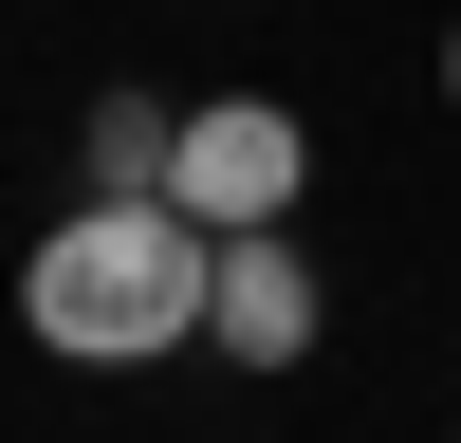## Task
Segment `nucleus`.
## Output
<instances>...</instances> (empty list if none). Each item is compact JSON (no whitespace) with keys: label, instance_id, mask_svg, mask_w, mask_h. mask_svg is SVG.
Wrapping results in <instances>:
<instances>
[{"label":"nucleus","instance_id":"f257e3e1","mask_svg":"<svg viewBox=\"0 0 461 443\" xmlns=\"http://www.w3.org/2000/svg\"><path fill=\"white\" fill-rule=\"evenodd\" d=\"M203 258L221 240L185 203H74L19 258V332L56 369H167V351H203Z\"/></svg>","mask_w":461,"mask_h":443},{"label":"nucleus","instance_id":"f03ea898","mask_svg":"<svg viewBox=\"0 0 461 443\" xmlns=\"http://www.w3.org/2000/svg\"><path fill=\"white\" fill-rule=\"evenodd\" d=\"M167 203L203 222V240L295 222V203H314V130H295L277 93H203V111H185V148H167Z\"/></svg>","mask_w":461,"mask_h":443},{"label":"nucleus","instance_id":"7ed1b4c3","mask_svg":"<svg viewBox=\"0 0 461 443\" xmlns=\"http://www.w3.org/2000/svg\"><path fill=\"white\" fill-rule=\"evenodd\" d=\"M314 314H332V295H314V258H295V222H240V240L203 258V351L221 369H295Z\"/></svg>","mask_w":461,"mask_h":443},{"label":"nucleus","instance_id":"20e7f679","mask_svg":"<svg viewBox=\"0 0 461 443\" xmlns=\"http://www.w3.org/2000/svg\"><path fill=\"white\" fill-rule=\"evenodd\" d=\"M167 148H185V111H167V93H93L74 185H93V203H167Z\"/></svg>","mask_w":461,"mask_h":443},{"label":"nucleus","instance_id":"39448f33","mask_svg":"<svg viewBox=\"0 0 461 443\" xmlns=\"http://www.w3.org/2000/svg\"><path fill=\"white\" fill-rule=\"evenodd\" d=\"M443 111H461V19H443Z\"/></svg>","mask_w":461,"mask_h":443},{"label":"nucleus","instance_id":"423d86ee","mask_svg":"<svg viewBox=\"0 0 461 443\" xmlns=\"http://www.w3.org/2000/svg\"><path fill=\"white\" fill-rule=\"evenodd\" d=\"M443 443H461V425H443Z\"/></svg>","mask_w":461,"mask_h":443}]
</instances>
